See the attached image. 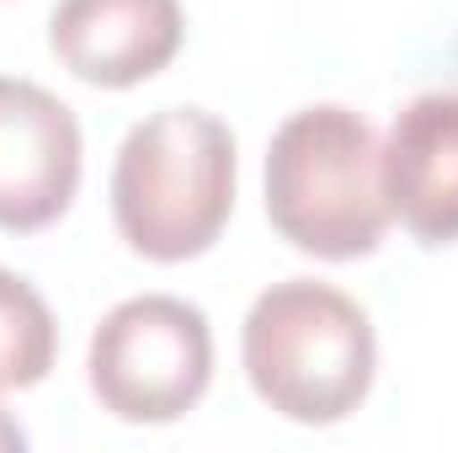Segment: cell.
Listing matches in <instances>:
<instances>
[{
	"mask_svg": "<svg viewBox=\"0 0 458 453\" xmlns=\"http://www.w3.org/2000/svg\"><path fill=\"white\" fill-rule=\"evenodd\" d=\"M240 357L250 389L299 427L346 422L368 400L378 368L368 310L315 278H288L256 294L240 331Z\"/></svg>",
	"mask_w": 458,
	"mask_h": 453,
	"instance_id": "cell-1",
	"label": "cell"
},
{
	"mask_svg": "<svg viewBox=\"0 0 458 453\" xmlns=\"http://www.w3.org/2000/svg\"><path fill=\"white\" fill-rule=\"evenodd\" d=\"M234 209V133L203 107H160L113 160L117 235L149 261L203 256Z\"/></svg>",
	"mask_w": 458,
	"mask_h": 453,
	"instance_id": "cell-2",
	"label": "cell"
},
{
	"mask_svg": "<svg viewBox=\"0 0 458 453\" xmlns=\"http://www.w3.org/2000/svg\"><path fill=\"white\" fill-rule=\"evenodd\" d=\"M384 144L368 117L320 102L293 113L267 144V219L272 229L326 261L368 256L389 229Z\"/></svg>",
	"mask_w": 458,
	"mask_h": 453,
	"instance_id": "cell-3",
	"label": "cell"
},
{
	"mask_svg": "<svg viewBox=\"0 0 458 453\" xmlns=\"http://www.w3.org/2000/svg\"><path fill=\"white\" fill-rule=\"evenodd\" d=\"M91 395L133 427L182 422L214 379L208 315L176 294H139L102 315L91 337Z\"/></svg>",
	"mask_w": 458,
	"mask_h": 453,
	"instance_id": "cell-4",
	"label": "cell"
},
{
	"mask_svg": "<svg viewBox=\"0 0 458 453\" xmlns=\"http://www.w3.org/2000/svg\"><path fill=\"white\" fill-rule=\"evenodd\" d=\"M81 187V123L38 81L0 75V229L54 225Z\"/></svg>",
	"mask_w": 458,
	"mask_h": 453,
	"instance_id": "cell-5",
	"label": "cell"
},
{
	"mask_svg": "<svg viewBox=\"0 0 458 453\" xmlns=\"http://www.w3.org/2000/svg\"><path fill=\"white\" fill-rule=\"evenodd\" d=\"M182 27V0H59L48 48L86 86L123 91L176 59Z\"/></svg>",
	"mask_w": 458,
	"mask_h": 453,
	"instance_id": "cell-6",
	"label": "cell"
},
{
	"mask_svg": "<svg viewBox=\"0 0 458 453\" xmlns=\"http://www.w3.org/2000/svg\"><path fill=\"white\" fill-rule=\"evenodd\" d=\"M378 155L389 219L427 245L458 240V91H427L400 107Z\"/></svg>",
	"mask_w": 458,
	"mask_h": 453,
	"instance_id": "cell-7",
	"label": "cell"
},
{
	"mask_svg": "<svg viewBox=\"0 0 458 453\" xmlns=\"http://www.w3.org/2000/svg\"><path fill=\"white\" fill-rule=\"evenodd\" d=\"M54 315L43 304V294L16 278L11 267H0V379L5 389H32L48 379L54 368Z\"/></svg>",
	"mask_w": 458,
	"mask_h": 453,
	"instance_id": "cell-8",
	"label": "cell"
},
{
	"mask_svg": "<svg viewBox=\"0 0 458 453\" xmlns=\"http://www.w3.org/2000/svg\"><path fill=\"white\" fill-rule=\"evenodd\" d=\"M0 389H5V379H0ZM0 449H21V427L0 411Z\"/></svg>",
	"mask_w": 458,
	"mask_h": 453,
	"instance_id": "cell-9",
	"label": "cell"
}]
</instances>
